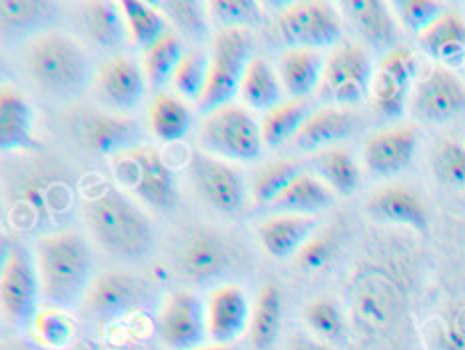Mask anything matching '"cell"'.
<instances>
[{
    "instance_id": "6da1fadb",
    "label": "cell",
    "mask_w": 465,
    "mask_h": 350,
    "mask_svg": "<svg viewBox=\"0 0 465 350\" xmlns=\"http://www.w3.org/2000/svg\"><path fill=\"white\" fill-rule=\"evenodd\" d=\"M83 216L90 235L108 255L138 260L148 256L154 246L150 218L113 186L86 198Z\"/></svg>"
},
{
    "instance_id": "7a4b0ae2",
    "label": "cell",
    "mask_w": 465,
    "mask_h": 350,
    "mask_svg": "<svg viewBox=\"0 0 465 350\" xmlns=\"http://www.w3.org/2000/svg\"><path fill=\"white\" fill-rule=\"evenodd\" d=\"M36 270L43 298L56 308H66L84 298L93 283V255L74 233L43 235L36 245Z\"/></svg>"
},
{
    "instance_id": "3957f363",
    "label": "cell",
    "mask_w": 465,
    "mask_h": 350,
    "mask_svg": "<svg viewBox=\"0 0 465 350\" xmlns=\"http://www.w3.org/2000/svg\"><path fill=\"white\" fill-rule=\"evenodd\" d=\"M23 65L33 83L54 96L83 93L90 80V58L76 40L45 33L30 38L23 50Z\"/></svg>"
},
{
    "instance_id": "277c9868",
    "label": "cell",
    "mask_w": 465,
    "mask_h": 350,
    "mask_svg": "<svg viewBox=\"0 0 465 350\" xmlns=\"http://www.w3.org/2000/svg\"><path fill=\"white\" fill-rule=\"evenodd\" d=\"M254 53V38L246 28H222L214 36L210 53L208 83L198 100L202 113H212L240 93L242 78Z\"/></svg>"
},
{
    "instance_id": "5b68a950",
    "label": "cell",
    "mask_w": 465,
    "mask_h": 350,
    "mask_svg": "<svg viewBox=\"0 0 465 350\" xmlns=\"http://www.w3.org/2000/svg\"><path fill=\"white\" fill-rule=\"evenodd\" d=\"M113 168L118 183L133 190L146 205L158 210H170L176 206L178 188L174 173L156 148L146 145L130 148L126 153L114 156Z\"/></svg>"
},
{
    "instance_id": "8992f818",
    "label": "cell",
    "mask_w": 465,
    "mask_h": 350,
    "mask_svg": "<svg viewBox=\"0 0 465 350\" xmlns=\"http://www.w3.org/2000/svg\"><path fill=\"white\" fill-rule=\"evenodd\" d=\"M200 143L206 150L234 160H258L262 156V125L246 108L224 105L206 115L200 125Z\"/></svg>"
},
{
    "instance_id": "52a82bcc",
    "label": "cell",
    "mask_w": 465,
    "mask_h": 350,
    "mask_svg": "<svg viewBox=\"0 0 465 350\" xmlns=\"http://www.w3.org/2000/svg\"><path fill=\"white\" fill-rule=\"evenodd\" d=\"M373 80L371 56L366 46L353 40H340L323 65V93L336 106L350 108L370 95Z\"/></svg>"
},
{
    "instance_id": "ba28073f",
    "label": "cell",
    "mask_w": 465,
    "mask_h": 350,
    "mask_svg": "<svg viewBox=\"0 0 465 350\" xmlns=\"http://www.w3.org/2000/svg\"><path fill=\"white\" fill-rule=\"evenodd\" d=\"M278 30L290 48L318 50L340 43L341 18L336 6L320 0H304L282 10Z\"/></svg>"
},
{
    "instance_id": "9c48e42d",
    "label": "cell",
    "mask_w": 465,
    "mask_h": 350,
    "mask_svg": "<svg viewBox=\"0 0 465 350\" xmlns=\"http://www.w3.org/2000/svg\"><path fill=\"white\" fill-rule=\"evenodd\" d=\"M196 195L216 213L236 215L244 206L246 185L236 168L212 156L196 153L188 165Z\"/></svg>"
},
{
    "instance_id": "30bf717a",
    "label": "cell",
    "mask_w": 465,
    "mask_h": 350,
    "mask_svg": "<svg viewBox=\"0 0 465 350\" xmlns=\"http://www.w3.org/2000/svg\"><path fill=\"white\" fill-rule=\"evenodd\" d=\"M40 295L38 270L23 248H13L5 256L3 278H0V298L10 323L25 328L33 325Z\"/></svg>"
},
{
    "instance_id": "8fae6325",
    "label": "cell",
    "mask_w": 465,
    "mask_h": 350,
    "mask_svg": "<svg viewBox=\"0 0 465 350\" xmlns=\"http://www.w3.org/2000/svg\"><path fill=\"white\" fill-rule=\"evenodd\" d=\"M416 56L410 48L396 46L381 58L371 80V106L383 118H400L416 78Z\"/></svg>"
},
{
    "instance_id": "7c38bea8",
    "label": "cell",
    "mask_w": 465,
    "mask_h": 350,
    "mask_svg": "<svg viewBox=\"0 0 465 350\" xmlns=\"http://www.w3.org/2000/svg\"><path fill=\"white\" fill-rule=\"evenodd\" d=\"M150 298V285L130 273H106L90 283L84 295V313L98 320H113L133 313Z\"/></svg>"
},
{
    "instance_id": "4fadbf2b",
    "label": "cell",
    "mask_w": 465,
    "mask_h": 350,
    "mask_svg": "<svg viewBox=\"0 0 465 350\" xmlns=\"http://www.w3.org/2000/svg\"><path fill=\"white\" fill-rule=\"evenodd\" d=\"M162 343L172 350H194L208 336L206 305L192 293H174L166 298L156 316Z\"/></svg>"
},
{
    "instance_id": "5bb4252c",
    "label": "cell",
    "mask_w": 465,
    "mask_h": 350,
    "mask_svg": "<svg viewBox=\"0 0 465 350\" xmlns=\"http://www.w3.org/2000/svg\"><path fill=\"white\" fill-rule=\"evenodd\" d=\"M411 108L423 123H450L465 110V86L451 70L436 65L413 88Z\"/></svg>"
},
{
    "instance_id": "9a60e30c",
    "label": "cell",
    "mask_w": 465,
    "mask_h": 350,
    "mask_svg": "<svg viewBox=\"0 0 465 350\" xmlns=\"http://www.w3.org/2000/svg\"><path fill=\"white\" fill-rule=\"evenodd\" d=\"M76 136L90 153L118 156L143 145L144 133L134 118L124 115L84 113L76 118Z\"/></svg>"
},
{
    "instance_id": "2e32d148",
    "label": "cell",
    "mask_w": 465,
    "mask_h": 350,
    "mask_svg": "<svg viewBox=\"0 0 465 350\" xmlns=\"http://www.w3.org/2000/svg\"><path fill=\"white\" fill-rule=\"evenodd\" d=\"M416 148L418 133L413 126L380 128L363 143V163L373 178H390L410 166Z\"/></svg>"
},
{
    "instance_id": "e0dca14e",
    "label": "cell",
    "mask_w": 465,
    "mask_h": 350,
    "mask_svg": "<svg viewBox=\"0 0 465 350\" xmlns=\"http://www.w3.org/2000/svg\"><path fill=\"white\" fill-rule=\"evenodd\" d=\"M250 320L248 298L238 285H222L206 300L208 336L216 345H228L244 335Z\"/></svg>"
},
{
    "instance_id": "ac0fdd59",
    "label": "cell",
    "mask_w": 465,
    "mask_h": 350,
    "mask_svg": "<svg viewBox=\"0 0 465 350\" xmlns=\"http://www.w3.org/2000/svg\"><path fill=\"white\" fill-rule=\"evenodd\" d=\"M370 215L380 223L408 226L418 233H428L430 210L423 198L410 186H383L368 200Z\"/></svg>"
},
{
    "instance_id": "d6986e66",
    "label": "cell",
    "mask_w": 465,
    "mask_h": 350,
    "mask_svg": "<svg viewBox=\"0 0 465 350\" xmlns=\"http://www.w3.org/2000/svg\"><path fill=\"white\" fill-rule=\"evenodd\" d=\"M96 93L106 105L118 110H130L144 98V75L126 56H110L96 73Z\"/></svg>"
},
{
    "instance_id": "ffe728a7",
    "label": "cell",
    "mask_w": 465,
    "mask_h": 350,
    "mask_svg": "<svg viewBox=\"0 0 465 350\" xmlns=\"http://www.w3.org/2000/svg\"><path fill=\"white\" fill-rule=\"evenodd\" d=\"M360 126L358 116L348 108L323 106L312 110V115L302 125L300 133L294 136V145L308 153L331 148L340 140H346L356 133Z\"/></svg>"
},
{
    "instance_id": "44dd1931",
    "label": "cell",
    "mask_w": 465,
    "mask_h": 350,
    "mask_svg": "<svg viewBox=\"0 0 465 350\" xmlns=\"http://www.w3.org/2000/svg\"><path fill=\"white\" fill-rule=\"evenodd\" d=\"M341 16L348 20L351 28L361 36L366 45L376 50H393L398 30L386 3L380 0H348L340 3Z\"/></svg>"
},
{
    "instance_id": "7402d4cb",
    "label": "cell",
    "mask_w": 465,
    "mask_h": 350,
    "mask_svg": "<svg viewBox=\"0 0 465 350\" xmlns=\"http://www.w3.org/2000/svg\"><path fill=\"white\" fill-rule=\"evenodd\" d=\"M318 233V220L313 216L280 215L266 218L258 228L260 243L270 256L284 260L296 256L300 248Z\"/></svg>"
},
{
    "instance_id": "603a6c76",
    "label": "cell",
    "mask_w": 465,
    "mask_h": 350,
    "mask_svg": "<svg viewBox=\"0 0 465 350\" xmlns=\"http://www.w3.org/2000/svg\"><path fill=\"white\" fill-rule=\"evenodd\" d=\"M418 38L423 53L438 66L453 70L465 65V20L456 10H446Z\"/></svg>"
},
{
    "instance_id": "cb8c5ba5",
    "label": "cell",
    "mask_w": 465,
    "mask_h": 350,
    "mask_svg": "<svg viewBox=\"0 0 465 350\" xmlns=\"http://www.w3.org/2000/svg\"><path fill=\"white\" fill-rule=\"evenodd\" d=\"M232 265V250L210 233H198L192 236L180 255V268L188 278L196 283L218 278L226 273Z\"/></svg>"
},
{
    "instance_id": "d4e9b609",
    "label": "cell",
    "mask_w": 465,
    "mask_h": 350,
    "mask_svg": "<svg viewBox=\"0 0 465 350\" xmlns=\"http://www.w3.org/2000/svg\"><path fill=\"white\" fill-rule=\"evenodd\" d=\"M400 306V290L391 280L380 275H368L360 280L356 293V315L360 323L378 330L390 325Z\"/></svg>"
},
{
    "instance_id": "484cf974",
    "label": "cell",
    "mask_w": 465,
    "mask_h": 350,
    "mask_svg": "<svg viewBox=\"0 0 465 350\" xmlns=\"http://www.w3.org/2000/svg\"><path fill=\"white\" fill-rule=\"evenodd\" d=\"M0 146L3 150L38 148L33 135V108L16 88L0 90Z\"/></svg>"
},
{
    "instance_id": "4316f807",
    "label": "cell",
    "mask_w": 465,
    "mask_h": 350,
    "mask_svg": "<svg viewBox=\"0 0 465 350\" xmlns=\"http://www.w3.org/2000/svg\"><path fill=\"white\" fill-rule=\"evenodd\" d=\"M323 65L326 60L318 50L288 48L280 56V78L292 96L306 98L322 83Z\"/></svg>"
},
{
    "instance_id": "83f0119b",
    "label": "cell",
    "mask_w": 465,
    "mask_h": 350,
    "mask_svg": "<svg viewBox=\"0 0 465 350\" xmlns=\"http://www.w3.org/2000/svg\"><path fill=\"white\" fill-rule=\"evenodd\" d=\"M80 18L86 35L100 48H118L126 40V20L123 8L106 0H93L80 6Z\"/></svg>"
},
{
    "instance_id": "f1b7e54d",
    "label": "cell",
    "mask_w": 465,
    "mask_h": 350,
    "mask_svg": "<svg viewBox=\"0 0 465 350\" xmlns=\"http://www.w3.org/2000/svg\"><path fill=\"white\" fill-rule=\"evenodd\" d=\"M333 198L336 196H333L331 190L323 185L322 180L302 173L294 183L272 203V208L278 210V213L312 216L328 210L333 205Z\"/></svg>"
},
{
    "instance_id": "f546056e",
    "label": "cell",
    "mask_w": 465,
    "mask_h": 350,
    "mask_svg": "<svg viewBox=\"0 0 465 350\" xmlns=\"http://www.w3.org/2000/svg\"><path fill=\"white\" fill-rule=\"evenodd\" d=\"M60 6L53 0H3L0 26L5 35H25L48 26L58 16Z\"/></svg>"
},
{
    "instance_id": "4dcf8cb0",
    "label": "cell",
    "mask_w": 465,
    "mask_h": 350,
    "mask_svg": "<svg viewBox=\"0 0 465 350\" xmlns=\"http://www.w3.org/2000/svg\"><path fill=\"white\" fill-rule=\"evenodd\" d=\"M312 166L316 173L323 178L331 193H338L341 196H350L358 190L360 185V168L356 158L348 148L331 146L326 150H320L316 156L312 158Z\"/></svg>"
},
{
    "instance_id": "1f68e13d",
    "label": "cell",
    "mask_w": 465,
    "mask_h": 350,
    "mask_svg": "<svg viewBox=\"0 0 465 350\" xmlns=\"http://www.w3.org/2000/svg\"><path fill=\"white\" fill-rule=\"evenodd\" d=\"M282 315H284L282 290L278 288V285L268 283L260 288L254 310H252L250 336L252 345L258 350H268L276 343L282 326Z\"/></svg>"
},
{
    "instance_id": "d6a6232c",
    "label": "cell",
    "mask_w": 465,
    "mask_h": 350,
    "mask_svg": "<svg viewBox=\"0 0 465 350\" xmlns=\"http://www.w3.org/2000/svg\"><path fill=\"white\" fill-rule=\"evenodd\" d=\"M148 123L150 130H153V135L158 140H162V143H174V140L186 136L192 126V113L176 96L158 93L150 100Z\"/></svg>"
},
{
    "instance_id": "836d02e7",
    "label": "cell",
    "mask_w": 465,
    "mask_h": 350,
    "mask_svg": "<svg viewBox=\"0 0 465 350\" xmlns=\"http://www.w3.org/2000/svg\"><path fill=\"white\" fill-rule=\"evenodd\" d=\"M240 95L246 100V105L256 110H270L284 103V93L274 70L264 58L254 56L242 78Z\"/></svg>"
},
{
    "instance_id": "e575fe53",
    "label": "cell",
    "mask_w": 465,
    "mask_h": 350,
    "mask_svg": "<svg viewBox=\"0 0 465 350\" xmlns=\"http://www.w3.org/2000/svg\"><path fill=\"white\" fill-rule=\"evenodd\" d=\"M310 115L312 108L306 98H292L288 103H282L262 120V138L272 148L284 145L286 140H294Z\"/></svg>"
},
{
    "instance_id": "d590c367",
    "label": "cell",
    "mask_w": 465,
    "mask_h": 350,
    "mask_svg": "<svg viewBox=\"0 0 465 350\" xmlns=\"http://www.w3.org/2000/svg\"><path fill=\"white\" fill-rule=\"evenodd\" d=\"M182 56H184V50H182L178 35L168 30L164 36L144 50V68L150 83L164 86L170 78H174Z\"/></svg>"
},
{
    "instance_id": "8d00e7d4",
    "label": "cell",
    "mask_w": 465,
    "mask_h": 350,
    "mask_svg": "<svg viewBox=\"0 0 465 350\" xmlns=\"http://www.w3.org/2000/svg\"><path fill=\"white\" fill-rule=\"evenodd\" d=\"M120 8H123L130 35L134 36L136 45L144 50L168 33L164 18H162L156 6L138 3V0H124V3H120Z\"/></svg>"
},
{
    "instance_id": "74e56055",
    "label": "cell",
    "mask_w": 465,
    "mask_h": 350,
    "mask_svg": "<svg viewBox=\"0 0 465 350\" xmlns=\"http://www.w3.org/2000/svg\"><path fill=\"white\" fill-rule=\"evenodd\" d=\"M431 170L443 186L465 188V145L456 138H443L433 148Z\"/></svg>"
},
{
    "instance_id": "f35d334b",
    "label": "cell",
    "mask_w": 465,
    "mask_h": 350,
    "mask_svg": "<svg viewBox=\"0 0 465 350\" xmlns=\"http://www.w3.org/2000/svg\"><path fill=\"white\" fill-rule=\"evenodd\" d=\"M306 325L323 343H340L346 335V320L331 298H313L304 310Z\"/></svg>"
},
{
    "instance_id": "ab89813d",
    "label": "cell",
    "mask_w": 465,
    "mask_h": 350,
    "mask_svg": "<svg viewBox=\"0 0 465 350\" xmlns=\"http://www.w3.org/2000/svg\"><path fill=\"white\" fill-rule=\"evenodd\" d=\"M302 175V166L292 158L268 165L254 183V198L260 205H272Z\"/></svg>"
},
{
    "instance_id": "60d3db41",
    "label": "cell",
    "mask_w": 465,
    "mask_h": 350,
    "mask_svg": "<svg viewBox=\"0 0 465 350\" xmlns=\"http://www.w3.org/2000/svg\"><path fill=\"white\" fill-rule=\"evenodd\" d=\"M208 68L210 58L206 55L198 53V50H188V53H184L174 73V78H172L178 93L184 95L186 98L200 100L208 83Z\"/></svg>"
},
{
    "instance_id": "b9f144b4",
    "label": "cell",
    "mask_w": 465,
    "mask_h": 350,
    "mask_svg": "<svg viewBox=\"0 0 465 350\" xmlns=\"http://www.w3.org/2000/svg\"><path fill=\"white\" fill-rule=\"evenodd\" d=\"M391 8L396 10L400 25L411 35H421L436 23V20L446 13L441 3L436 0H400L393 3Z\"/></svg>"
},
{
    "instance_id": "7bdbcfd3",
    "label": "cell",
    "mask_w": 465,
    "mask_h": 350,
    "mask_svg": "<svg viewBox=\"0 0 465 350\" xmlns=\"http://www.w3.org/2000/svg\"><path fill=\"white\" fill-rule=\"evenodd\" d=\"M35 333L38 335L40 343L46 348H60L66 346L73 340L76 326L64 313L58 308H45L38 310L33 320Z\"/></svg>"
},
{
    "instance_id": "ee69618b",
    "label": "cell",
    "mask_w": 465,
    "mask_h": 350,
    "mask_svg": "<svg viewBox=\"0 0 465 350\" xmlns=\"http://www.w3.org/2000/svg\"><path fill=\"white\" fill-rule=\"evenodd\" d=\"M156 8L168 15L182 33H186L194 38L206 35V6L198 0H172V3H158Z\"/></svg>"
},
{
    "instance_id": "f6af8a7d",
    "label": "cell",
    "mask_w": 465,
    "mask_h": 350,
    "mask_svg": "<svg viewBox=\"0 0 465 350\" xmlns=\"http://www.w3.org/2000/svg\"><path fill=\"white\" fill-rule=\"evenodd\" d=\"M338 253V238L331 230H322V233L313 235L308 243L300 248L296 255V265L312 273V270H320L331 263V258Z\"/></svg>"
},
{
    "instance_id": "bcb514c9",
    "label": "cell",
    "mask_w": 465,
    "mask_h": 350,
    "mask_svg": "<svg viewBox=\"0 0 465 350\" xmlns=\"http://www.w3.org/2000/svg\"><path fill=\"white\" fill-rule=\"evenodd\" d=\"M210 15L224 28H242L260 18V5L252 0H214L208 3Z\"/></svg>"
},
{
    "instance_id": "7dc6e473",
    "label": "cell",
    "mask_w": 465,
    "mask_h": 350,
    "mask_svg": "<svg viewBox=\"0 0 465 350\" xmlns=\"http://www.w3.org/2000/svg\"><path fill=\"white\" fill-rule=\"evenodd\" d=\"M441 350H465V323H451L443 330Z\"/></svg>"
},
{
    "instance_id": "c3c4849f",
    "label": "cell",
    "mask_w": 465,
    "mask_h": 350,
    "mask_svg": "<svg viewBox=\"0 0 465 350\" xmlns=\"http://www.w3.org/2000/svg\"><path fill=\"white\" fill-rule=\"evenodd\" d=\"M290 350H333V348H331V345L323 343V340H320V338L294 335L290 340Z\"/></svg>"
},
{
    "instance_id": "681fc988",
    "label": "cell",
    "mask_w": 465,
    "mask_h": 350,
    "mask_svg": "<svg viewBox=\"0 0 465 350\" xmlns=\"http://www.w3.org/2000/svg\"><path fill=\"white\" fill-rule=\"evenodd\" d=\"M3 350H48V348L43 345L33 343V340L15 338V340H8V343H5Z\"/></svg>"
},
{
    "instance_id": "f907efd6",
    "label": "cell",
    "mask_w": 465,
    "mask_h": 350,
    "mask_svg": "<svg viewBox=\"0 0 465 350\" xmlns=\"http://www.w3.org/2000/svg\"><path fill=\"white\" fill-rule=\"evenodd\" d=\"M74 350H104L100 345L93 343V340H83V343H78Z\"/></svg>"
},
{
    "instance_id": "816d5d0a",
    "label": "cell",
    "mask_w": 465,
    "mask_h": 350,
    "mask_svg": "<svg viewBox=\"0 0 465 350\" xmlns=\"http://www.w3.org/2000/svg\"><path fill=\"white\" fill-rule=\"evenodd\" d=\"M194 350H228L226 345H202V346H196Z\"/></svg>"
}]
</instances>
